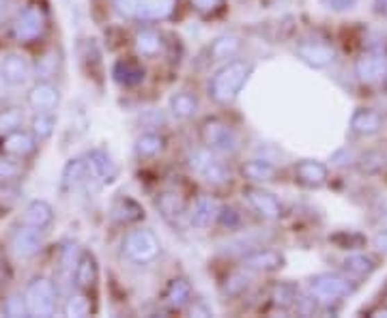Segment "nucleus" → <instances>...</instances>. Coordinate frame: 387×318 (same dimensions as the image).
<instances>
[{
    "mask_svg": "<svg viewBox=\"0 0 387 318\" xmlns=\"http://www.w3.org/2000/svg\"><path fill=\"white\" fill-rule=\"evenodd\" d=\"M249 74H252V65L245 60H226L224 67L213 74L209 82V95L215 103L220 106H229L233 103L241 88L245 86Z\"/></svg>",
    "mask_w": 387,
    "mask_h": 318,
    "instance_id": "obj_1",
    "label": "nucleus"
},
{
    "mask_svg": "<svg viewBox=\"0 0 387 318\" xmlns=\"http://www.w3.org/2000/svg\"><path fill=\"white\" fill-rule=\"evenodd\" d=\"M123 254L133 265L147 267L155 262L162 254V243H159L157 235L149 228H135L129 231L123 239Z\"/></svg>",
    "mask_w": 387,
    "mask_h": 318,
    "instance_id": "obj_2",
    "label": "nucleus"
},
{
    "mask_svg": "<svg viewBox=\"0 0 387 318\" xmlns=\"http://www.w3.org/2000/svg\"><path fill=\"white\" fill-rule=\"evenodd\" d=\"M179 0H115V7L123 17L135 22H162L176 11Z\"/></svg>",
    "mask_w": 387,
    "mask_h": 318,
    "instance_id": "obj_3",
    "label": "nucleus"
},
{
    "mask_svg": "<svg viewBox=\"0 0 387 318\" xmlns=\"http://www.w3.org/2000/svg\"><path fill=\"white\" fill-rule=\"evenodd\" d=\"M200 140L202 144L211 149L213 153H224V155H233L239 151V133L235 131V127H231L226 121L217 119V117H209L204 119L200 125Z\"/></svg>",
    "mask_w": 387,
    "mask_h": 318,
    "instance_id": "obj_4",
    "label": "nucleus"
},
{
    "mask_svg": "<svg viewBox=\"0 0 387 318\" xmlns=\"http://www.w3.org/2000/svg\"><path fill=\"white\" fill-rule=\"evenodd\" d=\"M308 290L316 299V303H336L340 299L349 297L355 292V284L347 276H338V274H318L310 278Z\"/></svg>",
    "mask_w": 387,
    "mask_h": 318,
    "instance_id": "obj_5",
    "label": "nucleus"
},
{
    "mask_svg": "<svg viewBox=\"0 0 387 318\" xmlns=\"http://www.w3.org/2000/svg\"><path fill=\"white\" fill-rule=\"evenodd\" d=\"M56 286L54 282H50L48 278H37L26 286L24 299H26V308L31 316H41L48 318L54 316L56 312Z\"/></svg>",
    "mask_w": 387,
    "mask_h": 318,
    "instance_id": "obj_6",
    "label": "nucleus"
},
{
    "mask_svg": "<svg viewBox=\"0 0 387 318\" xmlns=\"http://www.w3.org/2000/svg\"><path fill=\"white\" fill-rule=\"evenodd\" d=\"M45 28H48V15H45L41 5H28L22 11L13 24V37L19 43H31L43 37Z\"/></svg>",
    "mask_w": 387,
    "mask_h": 318,
    "instance_id": "obj_7",
    "label": "nucleus"
},
{
    "mask_svg": "<svg viewBox=\"0 0 387 318\" xmlns=\"http://www.w3.org/2000/svg\"><path fill=\"white\" fill-rule=\"evenodd\" d=\"M297 58H302L306 65L314 67V69H325L336 62V48L325 41H302L295 48Z\"/></svg>",
    "mask_w": 387,
    "mask_h": 318,
    "instance_id": "obj_8",
    "label": "nucleus"
},
{
    "mask_svg": "<svg viewBox=\"0 0 387 318\" xmlns=\"http://www.w3.org/2000/svg\"><path fill=\"white\" fill-rule=\"evenodd\" d=\"M243 198H245V202L249 204V207H252L265 219H280L282 213H284L280 200L273 196L271 192H267V190H263L258 185L247 187L243 192Z\"/></svg>",
    "mask_w": 387,
    "mask_h": 318,
    "instance_id": "obj_9",
    "label": "nucleus"
},
{
    "mask_svg": "<svg viewBox=\"0 0 387 318\" xmlns=\"http://www.w3.org/2000/svg\"><path fill=\"white\" fill-rule=\"evenodd\" d=\"M43 247V231L35 226L22 224V228L13 233L11 237V252L17 258H33Z\"/></svg>",
    "mask_w": 387,
    "mask_h": 318,
    "instance_id": "obj_10",
    "label": "nucleus"
},
{
    "mask_svg": "<svg viewBox=\"0 0 387 318\" xmlns=\"http://www.w3.org/2000/svg\"><path fill=\"white\" fill-rule=\"evenodd\" d=\"M355 76L361 84H379L387 76V56L385 54H363L355 62Z\"/></svg>",
    "mask_w": 387,
    "mask_h": 318,
    "instance_id": "obj_11",
    "label": "nucleus"
},
{
    "mask_svg": "<svg viewBox=\"0 0 387 318\" xmlns=\"http://www.w3.org/2000/svg\"><path fill=\"white\" fill-rule=\"evenodd\" d=\"M284 254L278 249H252V252L243 254L241 267L247 271H258V274H271L284 267Z\"/></svg>",
    "mask_w": 387,
    "mask_h": 318,
    "instance_id": "obj_12",
    "label": "nucleus"
},
{
    "mask_svg": "<svg viewBox=\"0 0 387 318\" xmlns=\"http://www.w3.org/2000/svg\"><path fill=\"white\" fill-rule=\"evenodd\" d=\"M0 76L7 86H24L31 78V65L24 54H7L0 65Z\"/></svg>",
    "mask_w": 387,
    "mask_h": 318,
    "instance_id": "obj_13",
    "label": "nucleus"
},
{
    "mask_svg": "<svg viewBox=\"0 0 387 318\" xmlns=\"http://www.w3.org/2000/svg\"><path fill=\"white\" fill-rule=\"evenodd\" d=\"M28 106L37 112H54L60 106V90L50 82H39L31 88Z\"/></svg>",
    "mask_w": 387,
    "mask_h": 318,
    "instance_id": "obj_14",
    "label": "nucleus"
},
{
    "mask_svg": "<svg viewBox=\"0 0 387 318\" xmlns=\"http://www.w3.org/2000/svg\"><path fill=\"white\" fill-rule=\"evenodd\" d=\"M295 176L306 187H321L327 183L329 170L325 164L316 162V159H302V162L295 164Z\"/></svg>",
    "mask_w": 387,
    "mask_h": 318,
    "instance_id": "obj_15",
    "label": "nucleus"
},
{
    "mask_svg": "<svg viewBox=\"0 0 387 318\" xmlns=\"http://www.w3.org/2000/svg\"><path fill=\"white\" fill-rule=\"evenodd\" d=\"M220 213V204L213 196L202 194L196 198L194 207L190 211V224L194 228H209V226L217 219Z\"/></svg>",
    "mask_w": 387,
    "mask_h": 318,
    "instance_id": "obj_16",
    "label": "nucleus"
},
{
    "mask_svg": "<svg viewBox=\"0 0 387 318\" xmlns=\"http://www.w3.org/2000/svg\"><path fill=\"white\" fill-rule=\"evenodd\" d=\"M35 140L37 138L33 133L15 129V131H9V133L3 135V140H0V149H3V153L9 155V157H28L37 147Z\"/></svg>",
    "mask_w": 387,
    "mask_h": 318,
    "instance_id": "obj_17",
    "label": "nucleus"
},
{
    "mask_svg": "<svg viewBox=\"0 0 387 318\" xmlns=\"http://www.w3.org/2000/svg\"><path fill=\"white\" fill-rule=\"evenodd\" d=\"M385 121L381 117V112L374 108H357L351 117V129L357 135H377L383 129Z\"/></svg>",
    "mask_w": 387,
    "mask_h": 318,
    "instance_id": "obj_18",
    "label": "nucleus"
},
{
    "mask_svg": "<svg viewBox=\"0 0 387 318\" xmlns=\"http://www.w3.org/2000/svg\"><path fill=\"white\" fill-rule=\"evenodd\" d=\"M241 176L254 185H265L278 178V168L267 159H249L241 166Z\"/></svg>",
    "mask_w": 387,
    "mask_h": 318,
    "instance_id": "obj_19",
    "label": "nucleus"
},
{
    "mask_svg": "<svg viewBox=\"0 0 387 318\" xmlns=\"http://www.w3.org/2000/svg\"><path fill=\"white\" fill-rule=\"evenodd\" d=\"M97 278H99V265H97L95 254L93 252H82L78 262H76V274H74L76 286L80 290H90L97 284Z\"/></svg>",
    "mask_w": 387,
    "mask_h": 318,
    "instance_id": "obj_20",
    "label": "nucleus"
},
{
    "mask_svg": "<svg viewBox=\"0 0 387 318\" xmlns=\"http://www.w3.org/2000/svg\"><path fill=\"white\" fill-rule=\"evenodd\" d=\"M88 162L82 157H72L69 162L65 164L63 172H60V190L67 192H74L76 187H80L86 176H88Z\"/></svg>",
    "mask_w": 387,
    "mask_h": 318,
    "instance_id": "obj_21",
    "label": "nucleus"
},
{
    "mask_svg": "<svg viewBox=\"0 0 387 318\" xmlns=\"http://www.w3.org/2000/svg\"><path fill=\"white\" fill-rule=\"evenodd\" d=\"M133 48L140 58H155L164 52V39L153 28H142L133 37Z\"/></svg>",
    "mask_w": 387,
    "mask_h": 318,
    "instance_id": "obj_22",
    "label": "nucleus"
},
{
    "mask_svg": "<svg viewBox=\"0 0 387 318\" xmlns=\"http://www.w3.org/2000/svg\"><path fill=\"white\" fill-rule=\"evenodd\" d=\"M88 168L93 170V174L101 181V183H112L119 174L117 164L112 162V157L104 149H95L88 153Z\"/></svg>",
    "mask_w": 387,
    "mask_h": 318,
    "instance_id": "obj_23",
    "label": "nucleus"
},
{
    "mask_svg": "<svg viewBox=\"0 0 387 318\" xmlns=\"http://www.w3.org/2000/svg\"><path fill=\"white\" fill-rule=\"evenodd\" d=\"M192 294H194V290H192L190 280H186V278H174V280H170V282L166 284V288H164V301H166L168 308L181 310V308H186V306L192 301Z\"/></svg>",
    "mask_w": 387,
    "mask_h": 318,
    "instance_id": "obj_24",
    "label": "nucleus"
},
{
    "mask_svg": "<svg viewBox=\"0 0 387 318\" xmlns=\"http://www.w3.org/2000/svg\"><path fill=\"white\" fill-rule=\"evenodd\" d=\"M52 221H54V209L50 207V202H45V200L28 202L24 215H22V224L35 226V228H41V231L48 228Z\"/></svg>",
    "mask_w": 387,
    "mask_h": 318,
    "instance_id": "obj_25",
    "label": "nucleus"
},
{
    "mask_svg": "<svg viewBox=\"0 0 387 318\" xmlns=\"http://www.w3.org/2000/svg\"><path fill=\"white\" fill-rule=\"evenodd\" d=\"M110 215L119 224H133V221H140L145 217V209L133 198L121 196V198H117L115 202H112Z\"/></svg>",
    "mask_w": 387,
    "mask_h": 318,
    "instance_id": "obj_26",
    "label": "nucleus"
},
{
    "mask_svg": "<svg viewBox=\"0 0 387 318\" xmlns=\"http://www.w3.org/2000/svg\"><path fill=\"white\" fill-rule=\"evenodd\" d=\"M343 267L351 280H363V278H370L377 271V258L368 254H351L345 258Z\"/></svg>",
    "mask_w": 387,
    "mask_h": 318,
    "instance_id": "obj_27",
    "label": "nucleus"
},
{
    "mask_svg": "<svg viewBox=\"0 0 387 318\" xmlns=\"http://www.w3.org/2000/svg\"><path fill=\"white\" fill-rule=\"evenodd\" d=\"M112 78L119 82L121 86H138L145 80V69L140 62L135 60H119L112 67Z\"/></svg>",
    "mask_w": 387,
    "mask_h": 318,
    "instance_id": "obj_28",
    "label": "nucleus"
},
{
    "mask_svg": "<svg viewBox=\"0 0 387 318\" xmlns=\"http://www.w3.org/2000/svg\"><path fill=\"white\" fill-rule=\"evenodd\" d=\"M241 45H243V41L237 35H220L209 45V56H211V60H229V58H235L241 52Z\"/></svg>",
    "mask_w": 387,
    "mask_h": 318,
    "instance_id": "obj_29",
    "label": "nucleus"
},
{
    "mask_svg": "<svg viewBox=\"0 0 387 318\" xmlns=\"http://www.w3.org/2000/svg\"><path fill=\"white\" fill-rule=\"evenodd\" d=\"M155 207H157L159 213H162L164 219L172 221V219L183 215L186 202H183V198H181L179 192H162V194L155 198Z\"/></svg>",
    "mask_w": 387,
    "mask_h": 318,
    "instance_id": "obj_30",
    "label": "nucleus"
},
{
    "mask_svg": "<svg viewBox=\"0 0 387 318\" xmlns=\"http://www.w3.org/2000/svg\"><path fill=\"white\" fill-rule=\"evenodd\" d=\"M198 110V99L194 93H188V90H181V93L172 95L170 97V112L172 117L186 121V119H192Z\"/></svg>",
    "mask_w": 387,
    "mask_h": 318,
    "instance_id": "obj_31",
    "label": "nucleus"
},
{
    "mask_svg": "<svg viewBox=\"0 0 387 318\" xmlns=\"http://www.w3.org/2000/svg\"><path fill=\"white\" fill-rule=\"evenodd\" d=\"M204 176V181L215 187H224V185H229L231 183V170L226 168L224 162H220V159H211V162L204 166V170L200 172Z\"/></svg>",
    "mask_w": 387,
    "mask_h": 318,
    "instance_id": "obj_32",
    "label": "nucleus"
},
{
    "mask_svg": "<svg viewBox=\"0 0 387 318\" xmlns=\"http://www.w3.org/2000/svg\"><path fill=\"white\" fill-rule=\"evenodd\" d=\"M162 151H164V138L155 131H147L135 140V155L138 157H155Z\"/></svg>",
    "mask_w": 387,
    "mask_h": 318,
    "instance_id": "obj_33",
    "label": "nucleus"
},
{
    "mask_svg": "<svg viewBox=\"0 0 387 318\" xmlns=\"http://www.w3.org/2000/svg\"><path fill=\"white\" fill-rule=\"evenodd\" d=\"M297 297H299V288L295 284H288V282H282L273 288L271 292V299H273V306H278L282 310H288L297 303Z\"/></svg>",
    "mask_w": 387,
    "mask_h": 318,
    "instance_id": "obj_34",
    "label": "nucleus"
},
{
    "mask_svg": "<svg viewBox=\"0 0 387 318\" xmlns=\"http://www.w3.org/2000/svg\"><path fill=\"white\" fill-rule=\"evenodd\" d=\"M33 135L37 140H48L56 129V117L54 112H37L33 119Z\"/></svg>",
    "mask_w": 387,
    "mask_h": 318,
    "instance_id": "obj_35",
    "label": "nucleus"
},
{
    "mask_svg": "<svg viewBox=\"0 0 387 318\" xmlns=\"http://www.w3.org/2000/svg\"><path fill=\"white\" fill-rule=\"evenodd\" d=\"M247 286H249V271L247 269L233 271L224 282V294H229V297H239V294H243L247 290Z\"/></svg>",
    "mask_w": 387,
    "mask_h": 318,
    "instance_id": "obj_36",
    "label": "nucleus"
},
{
    "mask_svg": "<svg viewBox=\"0 0 387 318\" xmlns=\"http://www.w3.org/2000/svg\"><path fill=\"white\" fill-rule=\"evenodd\" d=\"M90 314V299L84 290L74 292L69 299L65 303V316H72V318H82Z\"/></svg>",
    "mask_w": 387,
    "mask_h": 318,
    "instance_id": "obj_37",
    "label": "nucleus"
},
{
    "mask_svg": "<svg viewBox=\"0 0 387 318\" xmlns=\"http://www.w3.org/2000/svg\"><path fill=\"white\" fill-rule=\"evenodd\" d=\"M22 123H24V115H22L17 108H9V110L3 112V115H0V131H3V133L19 129Z\"/></svg>",
    "mask_w": 387,
    "mask_h": 318,
    "instance_id": "obj_38",
    "label": "nucleus"
},
{
    "mask_svg": "<svg viewBox=\"0 0 387 318\" xmlns=\"http://www.w3.org/2000/svg\"><path fill=\"white\" fill-rule=\"evenodd\" d=\"M211 159H213V151L211 149H207V147H204V149H196V151H192L190 153V157H188V166L194 170V172H202L204 170V166H207L209 162H211Z\"/></svg>",
    "mask_w": 387,
    "mask_h": 318,
    "instance_id": "obj_39",
    "label": "nucleus"
},
{
    "mask_svg": "<svg viewBox=\"0 0 387 318\" xmlns=\"http://www.w3.org/2000/svg\"><path fill=\"white\" fill-rule=\"evenodd\" d=\"M5 314L7 316H26L28 308H26V299L24 294H11V297L5 301Z\"/></svg>",
    "mask_w": 387,
    "mask_h": 318,
    "instance_id": "obj_40",
    "label": "nucleus"
},
{
    "mask_svg": "<svg viewBox=\"0 0 387 318\" xmlns=\"http://www.w3.org/2000/svg\"><path fill=\"white\" fill-rule=\"evenodd\" d=\"M361 168L363 172H379L385 168V155H381L379 151H368L361 157Z\"/></svg>",
    "mask_w": 387,
    "mask_h": 318,
    "instance_id": "obj_41",
    "label": "nucleus"
},
{
    "mask_svg": "<svg viewBox=\"0 0 387 318\" xmlns=\"http://www.w3.org/2000/svg\"><path fill=\"white\" fill-rule=\"evenodd\" d=\"M58 56H56V52H48L45 54L41 60H39V65H37V74L41 76V78H52L54 74H56V60Z\"/></svg>",
    "mask_w": 387,
    "mask_h": 318,
    "instance_id": "obj_42",
    "label": "nucleus"
},
{
    "mask_svg": "<svg viewBox=\"0 0 387 318\" xmlns=\"http://www.w3.org/2000/svg\"><path fill=\"white\" fill-rule=\"evenodd\" d=\"M217 221L224 226V228L233 231V228H237V226H239L241 215H239V213H237V209H233V207H222V209H220V213H217Z\"/></svg>",
    "mask_w": 387,
    "mask_h": 318,
    "instance_id": "obj_43",
    "label": "nucleus"
},
{
    "mask_svg": "<svg viewBox=\"0 0 387 318\" xmlns=\"http://www.w3.org/2000/svg\"><path fill=\"white\" fill-rule=\"evenodd\" d=\"M190 3L202 15H215L224 7V0H190Z\"/></svg>",
    "mask_w": 387,
    "mask_h": 318,
    "instance_id": "obj_44",
    "label": "nucleus"
},
{
    "mask_svg": "<svg viewBox=\"0 0 387 318\" xmlns=\"http://www.w3.org/2000/svg\"><path fill=\"white\" fill-rule=\"evenodd\" d=\"M22 172L19 164L13 159H0V181H13Z\"/></svg>",
    "mask_w": 387,
    "mask_h": 318,
    "instance_id": "obj_45",
    "label": "nucleus"
},
{
    "mask_svg": "<svg viewBox=\"0 0 387 318\" xmlns=\"http://www.w3.org/2000/svg\"><path fill=\"white\" fill-rule=\"evenodd\" d=\"M78 245L76 243H69L65 249H63V267L65 269H74V262H78Z\"/></svg>",
    "mask_w": 387,
    "mask_h": 318,
    "instance_id": "obj_46",
    "label": "nucleus"
},
{
    "mask_svg": "<svg viewBox=\"0 0 387 318\" xmlns=\"http://www.w3.org/2000/svg\"><path fill=\"white\" fill-rule=\"evenodd\" d=\"M357 5V0H327V7L343 11V9H353Z\"/></svg>",
    "mask_w": 387,
    "mask_h": 318,
    "instance_id": "obj_47",
    "label": "nucleus"
},
{
    "mask_svg": "<svg viewBox=\"0 0 387 318\" xmlns=\"http://www.w3.org/2000/svg\"><path fill=\"white\" fill-rule=\"evenodd\" d=\"M372 243H374V247L379 249V252L387 254V231H379V233L374 235Z\"/></svg>",
    "mask_w": 387,
    "mask_h": 318,
    "instance_id": "obj_48",
    "label": "nucleus"
},
{
    "mask_svg": "<svg viewBox=\"0 0 387 318\" xmlns=\"http://www.w3.org/2000/svg\"><path fill=\"white\" fill-rule=\"evenodd\" d=\"M374 7L379 13H387V0H374Z\"/></svg>",
    "mask_w": 387,
    "mask_h": 318,
    "instance_id": "obj_49",
    "label": "nucleus"
},
{
    "mask_svg": "<svg viewBox=\"0 0 387 318\" xmlns=\"http://www.w3.org/2000/svg\"><path fill=\"white\" fill-rule=\"evenodd\" d=\"M379 211H381V217H383V219L387 221V196H385V198L381 200V207H379Z\"/></svg>",
    "mask_w": 387,
    "mask_h": 318,
    "instance_id": "obj_50",
    "label": "nucleus"
},
{
    "mask_svg": "<svg viewBox=\"0 0 387 318\" xmlns=\"http://www.w3.org/2000/svg\"><path fill=\"white\" fill-rule=\"evenodd\" d=\"M5 86H7V84H5L3 76H0V97H3V95H5Z\"/></svg>",
    "mask_w": 387,
    "mask_h": 318,
    "instance_id": "obj_51",
    "label": "nucleus"
},
{
    "mask_svg": "<svg viewBox=\"0 0 387 318\" xmlns=\"http://www.w3.org/2000/svg\"><path fill=\"white\" fill-rule=\"evenodd\" d=\"M372 316H387V308H379Z\"/></svg>",
    "mask_w": 387,
    "mask_h": 318,
    "instance_id": "obj_52",
    "label": "nucleus"
},
{
    "mask_svg": "<svg viewBox=\"0 0 387 318\" xmlns=\"http://www.w3.org/2000/svg\"><path fill=\"white\" fill-rule=\"evenodd\" d=\"M383 82H385V88H387V76H385V80H383Z\"/></svg>",
    "mask_w": 387,
    "mask_h": 318,
    "instance_id": "obj_53",
    "label": "nucleus"
},
{
    "mask_svg": "<svg viewBox=\"0 0 387 318\" xmlns=\"http://www.w3.org/2000/svg\"><path fill=\"white\" fill-rule=\"evenodd\" d=\"M0 15H3V5H0Z\"/></svg>",
    "mask_w": 387,
    "mask_h": 318,
    "instance_id": "obj_54",
    "label": "nucleus"
}]
</instances>
